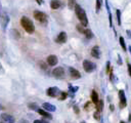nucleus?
<instances>
[{"instance_id":"obj_1","label":"nucleus","mask_w":131,"mask_h":123,"mask_svg":"<svg viewBox=\"0 0 131 123\" xmlns=\"http://www.w3.org/2000/svg\"><path fill=\"white\" fill-rule=\"evenodd\" d=\"M74 9H75V12H76L77 17H78L79 20L81 22V25H83L84 27H86V26L88 25V18H87V15H86L85 10H84L79 4H76Z\"/></svg>"},{"instance_id":"obj_2","label":"nucleus","mask_w":131,"mask_h":123,"mask_svg":"<svg viewBox=\"0 0 131 123\" xmlns=\"http://www.w3.org/2000/svg\"><path fill=\"white\" fill-rule=\"evenodd\" d=\"M20 25H21V27L24 28V30H25L27 33H29V34L34 33V31H35V27H34L33 22H32L29 17H27V16H23V17L20 18Z\"/></svg>"},{"instance_id":"obj_3","label":"nucleus","mask_w":131,"mask_h":123,"mask_svg":"<svg viewBox=\"0 0 131 123\" xmlns=\"http://www.w3.org/2000/svg\"><path fill=\"white\" fill-rule=\"evenodd\" d=\"M33 15H34L35 19H37L38 22H40V23H46L47 17H46V14L44 12L39 11V10H35L33 12Z\"/></svg>"},{"instance_id":"obj_4","label":"nucleus","mask_w":131,"mask_h":123,"mask_svg":"<svg viewBox=\"0 0 131 123\" xmlns=\"http://www.w3.org/2000/svg\"><path fill=\"white\" fill-rule=\"evenodd\" d=\"M83 68H84V70L87 73H90V72H92V71L95 70V64L92 63V61H90V60L85 59V60H83Z\"/></svg>"},{"instance_id":"obj_5","label":"nucleus","mask_w":131,"mask_h":123,"mask_svg":"<svg viewBox=\"0 0 131 123\" xmlns=\"http://www.w3.org/2000/svg\"><path fill=\"white\" fill-rule=\"evenodd\" d=\"M52 74L55 78H58V79H61L64 77V70L62 67H57L55 68L53 71H52Z\"/></svg>"},{"instance_id":"obj_6","label":"nucleus","mask_w":131,"mask_h":123,"mask_svg":"<svg viewBox=\"0 0 131 123\" xmlns=\"http://www.w3.org/2000/svg\"><path fill=\"white\" fill-rule=\"evenodd\" d=\"M0 119L3 123H14V118L9 114H1Z\"/></svg>"},{"instance_id":"obj_7","label":"nucleus","mask_w":131,"mask_h":123,"mask_svg":"<svg viewBox=\"0 0 131 123\" xmlns=\"http://www.w3.org/2000/svg\"><path fill=\"white\" fill-rule=\"evenodd\" d=\"M59 92H60V91L58 90L57 87H49V88L47 89V91H46L47 95H48V96H51V97H55V96H57Z\"/></svg>"},{"instance_id":"obj_8","label":"nucleus","mask_w":131,"mask_h":123,"mask_svg":"<svg viewBox=\"0 0 131 123\" xmlns=\"http://www.w3.org/2000/svg\"><path fill=\"white\" fill-rule=\"evenodd\" d=\"M119 97H120V108L123 109L126 107V96H125L124 90L119 91Z\"/></svg>"},{"instance_id":"obj_9","label":"nucleus","mask_w":131,"mask_h":123,"mask_svg":"<svg viewBox=\"0 0 131 123\" xmlns=\"http://www.w3.org/2000/svg\"><path fill=\"white\" fill-rule=\"evenodd\" d=\"M57 57H56V55H54V54H50V55H48V57H47V64H48V66H55L56 64H57Z\"/></svg>"},{"instance_id":"obj_10","label":"nucleus","mask_w":131,"mask_h":123,"mask_svg":"<svg viewBox=\"0 0 131 123\" xmlns=\"http://www.w3.org/2000/svg\"><path fill=\"white\" fill-rule=\"evenodd\" d=\"M67 33L66 32H60L59 34H58V36L56 37V42L57 43H60V44H62V43H64L66 41H67Z\"/></svg>"},{"instance_id":"obj_11","label":"nucleus","mask_w":131,"mask_h":123,"mask_svg":"<svg viewBox=\"0 0 131 123\" xmlns=\"http://www.w3.org/2000/svg\"><path fill=\"white\" fill-rule=\"evenodd\" d=\"M69 71H70V75H71L72 78H74V79H79V78L81 77L80 72H79L78 70H76L75 68H70Z\"/></svg>"},{"instance_id":"obj_12","label":"nucleus","mask_w":131,"mask_h":123,"mask_svg":"<svg viewBox=\"0 0 131 123\" xmlns=\"http://www.w3.org/2000/svg\"><path fill=\"white\" fill-rule=\"evenodd\" d=\"M91 55L95 58H99L100 57V50H99V47L98 46H94L92 47L91 49Z\"/></svg>"},{"instance_id":"obj_13","label":"nucleus","mask_w":131,"mask_h":123,"mask_svg":"<svg viewBox=\"0 0 131 123\" xmlns=\"http://www.w3.org/2000/svg\"><path fill=\"white\" fill-rule=\"evenodd\" d=\"M8 23H9V17H8V15L6 13H4L2 15V29H3V31L6 30V27H7Z\"/></svg>"},{"instance_id":"obj_14","label":"nucleus","mask_w":131,"mask_h":123,"mask_svg":"<svg viewBox=\"0 0 131 123\" xmlns=\"http://www.w3.org/2000/svg\"><path fill=\"white\" fill-rule=\"evenodd\" d=\"M42 107H43L45 110L49 111V112H54V111L56 110V108H55L52 104H49V102H44V104L42 105Z\"/></svg>"},{"instance_id":"obj_15","label":"nucleus","mask_w":131,"mask_h":123,"mask_svg":"<svg viewBox=\"0 0 131 123\" xmlns=\"http://www.w3.org/2000/svg\"><path fill=\"white\" fill-rule=\"evenodd\" d=\"M50 7L52 9H58L60 7V2L58 0H51L50 2Z\"/></svg>"},{"instance_id":"obj_16","label":"nucleus","mask_w":131,"mask_h":123,"mask_svg":"<svg viewBox=\"0 0 131 123\" xmlns=\"http://www.w3.org/2000/svg\"><path fill=\"white\" fill-rule=\"evenodd\" d=\"M91 99H92V101L96 105L97 102H98V100H99V98H98V94H97V92L95 91V90H92V92H91Z\"/></svg>"},{"instance_id":"obj_17","label":"nucleus","mask_w":131,"mask_h":123,"mask_svg":"<svg viewBox=\"0 0 131 123\" xmlns=\"http://www.w3.org/2000/svg\"><path fill=\"white\" fill-rule=\"evenodd\" d=\"M37 112H38L42 117H45V118H48V119H51V118H52V116H51L50 114H48L47 112H45V111H43V110H41V109H38Z\"/></svg>"},{"instance_id":"obj_18","label":"nucleus","mask_w":131,"mask_h":123,"mask_svg":"<svg viewBox=\"0 0 131 123\" xmlns=\"http://www.w3.org/2000/svg\"><path fill=\"white\" fill-rule=\"evenodd\" d=\"M84 35H85V36H86L88 39H91V38L93 37V33H92V31H91L90 29H85Z\"/></svg>"},{"instance_id":"obj_19","label":"nucleus","mask_w":131,"mask_h":123,"mask_svg":"<svg viewBox=\"0 0 131 123\" xmlns=\"http://www.w3.org/2000/svg\"><path fill=\"white\" fill-rule=\"evenodd\" d=\"M119 42H120V44H121V46H122L123 50H124V51H126V50H127V47H126V44H125V40H124V38H123V37H120V38H119Z\"/></svg>"},{"instance_id":"obj_20","label":"nucleus","mask_w":131,"mask_h":123,"mask_svg":"<svg viewBox=\"0 0 131 123\" xmlns=\"http://www.w3.org/2000/svg\"><path fill=\"white\" fill-rule=\"evenodd\" d=\"M101 5H102V0H96V5H95L96 12H99V10L101 8Z\"/></svg>"},{"instance_id":"obj_21","label":"nucleus","mask_w":131,"mask_h":123,"mask_svg":"<svg viewBox=\"0 0 131 123\" xmlns=\"http://www.w3.org/2000/svg\"><path fill=\"white\" fill-rule=\"evenodd\" d=\"M76 0H68V6L70 9H74L75 8V5H76Z\"/></svg>"},{"instance_id":"obj_22","label":"nucleus","mask_w":131,"mask_h":123,"mask_svg":"<svg viewBox=\"0 0 131 123\" xmlns=\"http://www.w3.org/2000/svg\"><path fill=\"white\" fill-rule=\"evenodd\" d=\"M102 107H103V101L102 100H98V102L96 104V110L98 112H100L102 110Z\"/></svg>"},{"instance_id":"obj_23","label":"nucleus","mask_w":131,"mask_h":123,"mask_svg":"<svg viewBox=\"0 0 131 123\" xmlns=\"http://www.w3.org/2000/svg\"><path fill=\"white\" fill-rule=\"evenodd\" d=\"M116 14H117V20H118V25L121 26V11L119 9L116 10Z\"/></svg>"},{"instance_id":"obj_24","label":"nucleus","mask_w":131,"mask_h":123,"mask_svg":"<svg viewBox=\"0 0 131 123\" xmlns=\"http://www.w3.org/2000/svg\"><path fill=\"white\" fill-rule=\"evenodd\" d=\"M10 33H11V35L14 37V39H18V38H19V33H18V31H16V30H11Z\"/></svg>"},{"instance_id":"obj_25","label":"nucleus","mask_w":131,"mask_h":123,"mask_svg":"<svg viewBox=\"0 0 131 123\" xmlns=\"http://www.w3.org/2000/svg\"><path fill=\"white\" fill-rule=\"evenodd\" d=\"M83 27H84L83 25H78V26H77V30H78L80 33H82V34H84V32H85V29H84Z\"/></svg>"},{"instance_id":"obj_26","label":"nucleus","mask_w":131,"mask_h":123,"mask_svg":"<svg viewBox=\"0 0 131 123\" xmlns=\"http://www.w3.org/2000/svg\"><path fill=\"white\" fill-rule=\"evenodd\" d=\"M77 90H78V87H77V86L74 87V86H71V85H70V91H71V94H72V95H73V93L76 92Z\"/></svg>"},{"instance_id":"obj_27","label":"nucleus","mask_w":131,"mask_h":123,"mask_svg":"<svg viewBox=\"0 0 131 123\" xmlns=\"http://www.w3.org/2000/svg\"><path fill=\"white\" fill-rule=\"evenodd\" d=\"M29 108L32 109V110H38V106L36 104H30L29 105Z\"/></svg>"},{"instance_id":"obj_28","label":"nucleus","mask_w":131,"mask_h":123,"mask_svg":"<svg viewBox=\"0 0 131 123\" xmlns=\"http://www.w3.org/2000/svg\"><path fill=\"white\" fill-rule=\"evenodd\" d=\"M67 96H68V93H67V92H61L60 99H61V100H63V99H66V98H67Z\"/></svg>"},{"instance_id":"obj_29","label":"nucleus","mask_w":131,"mask_h":123,"mask_svg":"<svg viewBox=\"0 0 131 123\" xmlns=\"http://www.w3.org/2000/svg\"><path fill=\"white\" fill-rule=\"evenodd\" d=\"M93 116H94V118H95L96 120H99V119H100V115H99V112H98V111H97V112H95Z\"/></svg>"},{"instance_id":"obj_30","label":"nucleus","mask_w":131,"mask_h":123,"mask_svg":"<svg viewBox=\"0 0 131 123\" xmlns=\"http://www.w3.org/2000/svg\"><path fill=\"white\" fill-rule=\"evenodd\" d=\"M127 67H128V73H129V76L131 77V64H128Z\"/></svg>"},{"instance_id":"obj_31","label":"nucleus","mask_w":131,"mask_h":123,"mask_svg":"<svg viewBox=\"0 0 131 123\" xmlns=\"http://www.w3.org/2000/svg\"><path fill=\"white\" fill-rule=\"evenodd\" d=\"M40 66H41V68L42 69H44V70H46V66H45V64L42 61V63H40Z\"/></svg>"},{"instance_id":"obj_32","label":"nucleus","mask_w":131,"mask_h":123,"mask_svg":"<svg viewBox=\"0 0 131 123\" xmlns=\"http://www.w3.org/2000/svg\"><path fill=\"white\" fill-rule=\"evenodd\" d=\"M118 63H119L120 65H122V59H121V56H120V55H118Z\"/></svg>"},{"instance_id":"obj_33","label":"nucleus","mask_w":131,"mask_h":123,"mask_svg":"<svg viewBox=\"0 0 131 123\" xmlns=\"http://www.w3.org/2000/svg\"><path fill=\"white\" fill-rule=\"evenodd\" d=\"M108 71H110V61L106 63V72H108Z\"/></svg>"},{"instance_id":"obj_34","label":"nucleus","mask_w":131,"mask_h":123,"mask_svg":"<svg viewBox=\"0 0 131 123\" xmlns=\"http://www.w3.org/2000/svg\"><path fill=\"white\" fill-rule=\"evenodd\" d=\"M37 3H38L39 5H41V4H42V0H37Z\"/></svg>"},{"instance_id":"obj_35","label":"nucleus","mask_w":131,"mask_h":123,"mask_svg":"<svg viewBox=\"0 0 131 123\" xmlns=\"http://www.w3.org/2000/svg\"><path fill=\"white\" fill-rule=\"evenodd\" d=\"M34 123H41V120H35Z\"/></svg>"},{"instance_id":"obj_36","label":"nucleus","mask_w":131,"mask_h":123,"mask_svg":"<svg viewBox=\"0 0 131 123\" xmlns=\"http://www.w3.org/2000/svg\"><path fill=\"white\" fill-rule=\"evenodd\" d=\"M110 109H111L112 111H114V106H113V105H111V106H110Z\"/></svg>"},{"instance_id":"obj_37","label":"nucleus","mask_w":131,"mask_h":123,"mask_svg":"<svg viewBox=\"0 0 131 123\" xmlns=\"http://www.w3.org/2000/svg\"><path fill=\"white\" fill-rule=\"evenodd\" d=\"M19 123H28V122H27V121H25V120H21Z\"/></svg>"},{"instance_id":"obj_38","label":"nucleus","mask_w":131,"mask_h":123,"mask_svg":"<svg viewBox=\"0 0 131 123\" xmlns=\"http://www.w3.org/2000/svg\"><path fill=\"white\" fill-rule=\"evenodd\" d=\"M41 123H49V122H46V121H44V120H41Z\"/></svg>"},{"instance_id":"obj_39","label":"nucleus","mask_w":131,"mask_h":123,"mask_svg":"<svg viewBox=\"0 0 131 123\" xmlns=\"http://www.w3.org/2000/svg\"><path fill=\"white\" fill-rule=\"evenodd\" d=\"M128 49H129V51H130V53H131V46H129V47H128Z\"/></svg>"},{"instance_id":"obj_40","label":"nucleus","mask_w":131,"mask_h":123,"mask_svg":"<svg viewBox=\"0 0 131 123\" xmlns=\"http://www.w3.org/2000/svg\"><path fill=\"white\" fill-rule=\"evenodd\" d=\"M120 123H126V122H124V121H120Z\"/></svg>"},{"instance_id":"obj_41","label":"nucleus","mask_w":131,"mask_h":123,"mask_svg":"<svg viewBox=\"0 0 131 123\" xmlns=\"http://www.w3.org/2000/svg\"><path fill=\"white\" fill-rule=\"evenodd\" d=\"M1 109H2V106H1V105H0V110H1Z\"/></svg>"},{"instance_id":"obj_42","label":"nucleus","mask_w":131,"mask_h":123,"mask_svg":"<svg viewBox=\"0 0 131 123\" xmlns=\"http://www.w3.org/2000/svg\"><path fill=\"white\" fill-rule=\"evenodd\" d=\"M81 123H85V122H81Z\"/></svg>"}]
</instances>
